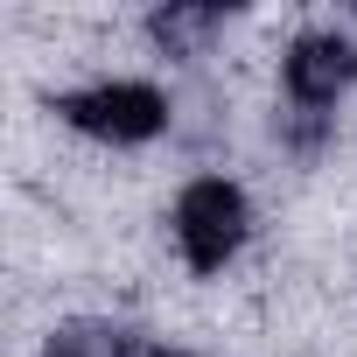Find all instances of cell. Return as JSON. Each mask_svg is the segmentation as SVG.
<instances>
[{
  "label": "cell",
  "mask_w": 357,
  "mask_h": 357,
  "mask_svg": "<svg viewBox=\"0 0 357 357\" xmlns=\"http://www.w3.org/2000/svg\"><path fill=\"white\" fill-rule=\"evenodd\" d=\"M168 225H175V245H183V259L197 273H225L252 238V204L231 175H197V183H183Z\"/></svg>",
  "instance_id": "obj_1"
},
{
  "label": "cell",
  "mask_w": 357,
  "mask_h": 357,
  "mask_svg": "<svg viewBox=\"0 0 357 357\" xmlns=\"http://www.w3.org/2000/svg\"><path fill=\"white\" fill-rule=\"evenodd\" d=\"M56 119L91 133V140H105V147H140V140H154L168 126V98L154 84H140V77H98L84 91H63Z\"/></svg>",
  "instance_id": "obj_2"
},
{
  "label": "cell",
  "mask_w": 357,
  "mask_h": 357,
  "mask_svg": "<svg viewBox=\"0 0 357 357\" xmlns=\"http://www.w3.org/2000/svg\"><path fill=\"white\" fill-rule=\"evenodd\" d=\"M280 84H287L294 112L329 119V105L357 84V43L336 36V29H308V36H294L287 56H280Z\"/></svg>",
  "instance_id": "obj_3"
},
{
  "label": "cell",
  "mask_w": 357,
  "mask_h": 357,
  "mask_svg": "<svg viewBox=\"0 0 357 357\" xmlns=\"http://www.w3.org/2000/svg\"><path fill=\"white\" fill-rule=\"evenodd\" d=\"M218 29H225V8H154V15H147V36H154L168 56H197Z\"/></svg>",
  "instance_id": "obj_4"
},
{
  "label": "cell",
  "mask_w": 357,
  "mask_h": 357,
  "mask_svg": "<svg viewBox=\"0 0 357 357\" xmlns=\"http://www.w3.org/2000/svg\"><path fill=\"white\" fill-rule=\"evenodd\" d=\"M43 357H133V336L112 322H63L43 343Z\"/></svg>",
  "instance_id": "obj_5"
},
{
  "label": "cell",
  "mask_w": 357,
  "mask_h": 357,
  "mask_svg": "<svg viewBox=\"0 0 357 357\" xmlns=\"http://www.w3.org/2000/svg\"><path fill=\"white\" fill-rule=\"evenodd\" d=\"M154 357H190V350H154Z\"/></svg>",
  "instance_id": "obj_6"
}]
</instances>
